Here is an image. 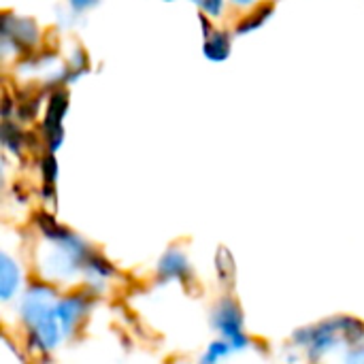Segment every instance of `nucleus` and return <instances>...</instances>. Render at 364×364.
<instances>
[{
  "label": "nucleus",
  "instance_id": "obj_1",
  "mask_svg": "<svg viewBox=\"0 0 364 364\" xmlns=\"http://www.w3.org/2000/svg\"><path fill=\"white\" fill-rule=\"evenodd\" d=\"M213 326L232 346V350H245L250 346L243 333V316L235 301L226 299L218 305V309L213 311Z\"/></svg>",
  "mask_w": 364,
  "mask_h": 364
},
{
  "label": "nucleus",
  "instance_id": "obj_2",
  "mask_svg": "<svg viewBox=\"0 0 364 364\" xmlns=\"http://www.w3.org/2000/svg\"><path fill=\"white\" fill-rule=\"evenodd\" d=\"M66 109H68V98H66V94H64L62 90L53 92V96L49 98V105H47L45 122H43L45 141H47V147H49L51 154L62 145V136H64L62 119H64V115H66Z\"/></svg>",
  "mask_w": 364,
  "mask_h": 364
},
{
  "label": "nucleus",
  "instance_id": "obj_3",
  "mask_svg": "<svg viewBox=\"0 0 364 364\" xmlns=\"http://www.w3.org/2000/svg\"><path fill=\"white\" fill-rule=\"evenodd\" d=\"M55 311H58V318H60V324H62V333L70 335L73 328L77 326V322H81V318L87 311V299H83L81 294L68 296V299L58 303Z\"/></svg>",
  "mask_w": 364,
  "mask_h": 364
},
{
  "label": "nucleus",
  "instance_id": "obj_4",
  "mask_svg": "<svg viewBox=\"0 0 364 364\" xmlns=\"http://www.w3.org/2000/svg\"><path fill=\"white\" fill-rule=\"evenodd\" d=\"M19 282H21L19 267H17L6 254H2V256H0V296H2L4 301H9V299L17 292Z\"/></svg>",
  "mask_w": 364,
  "mask_h": 364
},
{
  "label": "nucleus",
  "instance_id": "obj_5",
  "mask_svg": "<svg viewBox=\"0 0 364 364\" xmlns=\"http://www.w3.org/2000/svg\"><path fill=\"white\" fill-rule=\"evenodd\" d=\"M230 53V36L220 30H209L205 32V55L213 62L226 60Z\"/></svg>",
  "mask_w": 364,
  "mask_h": 364
},
{
  "label": "nucleus",
  "instance_id": "obj_6",
  "mask_svg": "<svg viewBox=\"0 0 364 364\" xmlns=\"http://www.w3.org/2000/svg\"><path fill=\"white\" fill-rule=\"evenodd\" d=\"M186 273H188V260L183 258V254L181 252H168L164 258H162V262H160V277H164V279H175V277H186Z\"/></svg>",
  "mask_w": 364,
  "mask_h": 364
},
{
  "label": "nucleus",
  "instance_id": "obj_7",
  "mask_svg": "<svg viewBox=\"0 0 364 364\" xmlns=\"http://www.w3.org/2000/svg\"><path fill=\"white\" fill-rule=\"evenodd\" d=\"M271 13H273V4H262L258 11H254L250 17H245V19L237 26V32H239V34H245V32H250V30H254V28H260V26L271 17Z\"/></svg>",
  "mask_w": 364,
  "mask_h": 364
},
{
  "label": "nucleus",
  "instance_id": "obj_8",
  "mask_svg": "<svg viewBox=\"0 0 364 364\" xmlns=\"http://www.w3.org/2000/svg\"><path fill=\"white\" fill-rule=\"evenodd\" d=\"M232 350V346L224 339V341H215V343H211V348H209V354H207V358L205 360H218V358H224V356H228V352Z\"/></svg>",
  "mask_w": 364,
  "mask_h": 364
},
{
  "label": "nucleus",
  "instance_id": "obj_9",
  "mask_svg": "<svg viewBox=\"0 0 364 364\" xmlns=\"http://www.w3.org/2000/svg\"><path fill=\"white\" fill-rule=\"evenodd\" d=\"M43 177H45V183H47V186L55 183L58 164H55V158H53V156H47V158L43 160Z\"/></svg>",
  "mask_w": 364,
  "mask_h": 364
},
{
  "label": "nucleus",
  "instance_id": "obj_10",
  "mask_svg": "<svg viewBox=\"0 0 364 364\" xmlns=\"http://www.w3.org/2000/svg\"><path fill=\"white\" fill-rule=\"evenodd\" d=\"M200 9L209 15H220L224 9V0H200Z\"/></svg>",
  "mask_w": 364,
  "mask_h": 364
},
{
  "label": "nucleus",
  "instance_id": "obj_11",
  "mask_svg": "<svg viewBox=\"0 0 364 364\" xmlns=\"http://www.w3.org/2000/svg\"><path fill=\"white\" fill-rule=\"evenodd\" d=\"M98 0H70L73 9L75 11H85V9H92Z\"/></svg>",
  "mask_w": 364,
  "mask_h": 364
}]
</instances>
